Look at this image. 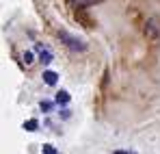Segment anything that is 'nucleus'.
I'll return each instance as SVG.
<instances>
[{"instance_id":"f257e3e1","label":"nucleus","mask_w":160,"mask_h":154,"mask_svg":"<svg viewBox=\"0 0 160 154\" xmlns=\"http://www.w3.org/2000/svg\"><path fill=\"white\" fill-rule=\"evenodd\" d=\"M61 39H65V44H67L72 50H87V46L82 44V39H76V37H72V35H67V33H61Z\"/></svg>"},{"instance_id":"f03ea898","label":"nucleus","mask_w":160,"mask_h":154,"mask_svg":"<svg viewBox=\"0 0 160 154\" xmlns=\"http://www.w3.org/2000/svg\"><path fill=\"white\" fill-rule=\"evenodd\" d=\"M43 82L50 85V87H54V85L58 82V74L52 72V70H46V72H43Z\"/></svg>"},{"instance_id":"7ed1b4c3","label":"nucleus","mask_w":160,"mask_h":154,"mask_svg":"<svg viewBox=\"0 0 160 154\" xmlns=\"http://www.w3.org/2000/svg\"><path fill=\"white\" fill-rule=\"evenodd\" d=\"M37 52H39V61H41V63H50V61L54 59L52 52L48 50V48H43V46H39V48H37Z\"/></svg>"},{"instance_id":"20e7f679","label":"nucleus","mask_w":160,"mask_h":154,"mask_svg":"<svg viewBox=\"0 0 160 154\" xmlns=\"http://www.w3.org/2000/svg\"><path fill=\"white\" fill-rule=\"evenodd\" d=\"M54 102H56V104H67V102H69V93L61 89V91L56 93V98H54Z\"/></svg>"},{"instance_id":"39448f33","label":"nucleus","mask_w":160,"mask_h":154,"mask_svg":"<svg viewBox=\"0 0 160 154\" xmlns=\"http://www.w3.org/2000/svg\"><path fill=\"white\" fill-rule=\"evenodd\" d=\"M37 126H39V122H37V119H28V122H24V130H28V132H35Z\"/></svg>"},{"instance_id":"423d86ee","label":"nucleus","mask_w":160,"mask_h":154,"mask_svg":"<svg viewBox=\"0 0 160 154\" xmlns=\"http://www.w3.org/2000/svg\"><path fill=\"white\" fill-rule=\"evenodd\" d=\"M41 154H56V148L50 146V143H46V146L41 148Z\"/></svg>"},{"instance_id":"0eeeda50","label":"nucleus","mask_w":160,"mask_h":154,"mask_svg":"<svg viewBox=\"0 0 160 154\" xmlns=\"http://www.w3.org/2000/svg\"><path fill=\"white\" fill-rule=\"evenodd\" d=\"M39 106H41V111H43V113H48V111L52 109V102H48V100H43V102L39 104Z\"/></svg>"},{"instance_id":"6e6552de","label":"nucleus","mask_w":160,"mask_h":154,"mask_svg":"<svg viewBox=\"0 0 160 154\" xmlns=\"http://www.w3.org/2000/svg\"><path fill=\"white\" fill-rule=\"evenodd\" d=\"M32 61H35V56H32V52H24V63H26V65H30Z\"/></svg>"},{"instance_id":"1a4fd4ad","label":"nucleus","mask_w":160,"mask_h":154,"mask_svg":"<svg viewBox=\"0 0 160 154\" xmlns=\"http://www.w3.org/2000/svg\"><path fill=\"white\" fill-rule=\"evenodd\" d=\"M80 7H87V4H93V2H100V0H76Z\"/></svg>"},{"instance_id":"9d476101","label":"nucleus","mask_w":160,"mask_h":154,"mask_svg":"<svg viewBox=\"0 0 160 154\" xmlns=\"http://www.w3.org/2000/svg\"><path fill=\"white\" fill-rule=\"evenodd\" d=\"M115 154H130V152H123V150H117Z\"/></svg>"}]
</instances>
